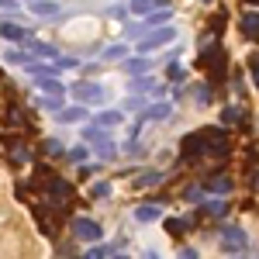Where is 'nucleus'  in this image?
Returning a JSON list of instances; mask_svg holds the SVG:
<instances>
[{
    "label": "nucleus",
    "mask_w": 259,
    "mask_h": 259,
    "mask_svg": "<svg viewBox=\"0 0 259 259\" xmlns=\"http://www.w3.org/2000/svg\"><path fill=\"white\" fill-rule=\"evenodd\" d=\"M197 135H200V149H204L207 156H218L221 159V156L232 152V142H228V135H225L221 128H200Z\"/></svg>",
    "instance_id": "f257e3e1"
},
{
    "label": "nucleus",
    "mask_w": 259,
    "mask_h": 259,
    "mask_svg": "<svg viewBox=\"0 0 259 259\" xmlns=\"http://www.w3.org/2000/svg\"><path fill=\"white\" fill-rule=\"evenodd\" d=\"M197 66L200 69H211V80L214 83L225 80V49H221V45H207V49L200 52Z\"/></svg>",
    "instance_id": "f03ea898"
},
{
    "label": "nucleus",
    "mask_w": 259,
    "mask_h": 259,
    "mask_svg": "<svg viewBox=\"0 0 259 259\" xmlns=\"http://www.w3.org/2000/svg\"><path fill=\"white\" fill-rule=\"evenodd\" d=\"M177 38V31L166 24V28H152L145 38H139V56H145V52H152V49H159V45H166V41Z\"/></svg>",
    "instance_id": "7ed1b4c3"
},
{
    "label": "nucleus",
    "mask_w": 259,
    "mask_h": 259,
    "mask_svg": "<svg viewBox=\"0 0 259 259\" xmlns=\"http://www.w3.org/2000/svg\"><path fill=\"white\" fill-rule=\"evenodd\" d=\"M221 249L225 252H242V249H249V235L242 228H221Z\"/></svg>",
    "instance_id": "20e7f679"
},
{
    "label": "nucleus",
    "mask_w": 259,
    "mask_h": 259,
    "mask_svg": "<svg viewBox=\"0 0 259 259\" xmlns=\"http://www.w3.org/2000/svg\"><path fill=\"white\" fill-rule=\"evenodd\" d=\"M73 235L80 242H100V225L94 218H73Z\"/></svg>",
    "instance_id": "39448f33"
},
{
    "label": "nucleus",
    "mask_w": 259,
    "mask_h": 259,
    "mask_svg": "<svg viewBox=\"0 0 259 259\" xmlns=\"http://www.w3.org/2000/svg\"><path fill=\"white\" fill-rule=\"evenodd\" d=\"M100 97H104V94H100L97 83H76V100H80L83 107H87V104H100Z\"/></svg>",
    "instance_id": "423d86ee"
},
{
    "label": "nucleus",
    "mask_w": 259,
    "mask_h": 259,
    "mask_svg": "<svg viewBox=\"0 0 259 259\" xmlns=\"http://www.w3.org/2000/svg\"><path fill=\"white\" fill-rule=\"evenodd\" d=\"M204 187H207L211 194H232V177H225V173H211V177L204 180Z\"/></svg>",
    "instance_id": "0eeeda50"
},
{
    "label": "nucleus",
    "mask_w": 259,
    "mask_h": 259,
    "mask_svg": "<svg viewBox=\"0 0 259 259\" xmlns=\"http://www.w3.org/2000/svg\"><path fill=\"white\" fill-rule=\"evenodd\" d=\"M135 218H139L142 225L159 221V218H162V207H159V204H139V207H135Z\"/></svg>",
    "instance_id": "6e6552de"
},
{
    "label": "nucleus",
    "mask_w": 259,
    "mask_h": 259,
    "mask_svg": "<svg viewBox=\"0 0 259 259\" xmlns=\"http://www.w3.org/2000/svg\"><path fill=\"white\" fill-rule=\"evenodd\" d=\"M0 38H7V41H24V38H28V31H24L21 24H14V21H4V24H0Z\"/></svg>",
    "instance_id": "1a4fd4ad"
},
{
    "label": "nucleus",
    "mask_w": 259,
    "mask_h": 259,
    "mask_svg": "<svg viewBox=\"0 0 259 259\" xmlns=\"http://www.w3.org/2000/svg\"><path fill=\"white\" fill-rule=\"evenodd\" d=\"M173 114V104H156V107H149V111H142L139 121H162Z\"/></svg>",
    "instance_id": "9d476101"
},
{
    "label": "nucleus",
    "mask_w": 259,
    "mask_h": 259,
    "mask_svg": "<svg viewBox=\"0 0 259 259\" xmlns=\"http://www.w3.org/2000/svg\"><path fill=\"white\" fill-rule=\"evenodd\" d=\"M59 121L62 124H76V121H87V107L76 104V107H62L59 111Z\"/></svg>",
    "instance_id": "9b49d317"
},
{
    "label": "nucleus",
    "mask_w": 259,
    "mask_h": 259,
    "mask_svg": "<svg viewBox=\"0 0 259 259\" xmlns=\"http://www.w3.org/2000/svg\"><path fill=\"white\" fill-rule=\"evenodd\" d=\"M7 124H11V128H28V124H31V118L21 111L18 104H11V107H7Z\"/></svg>",
    "instance_id": "f8f14e48"
},
{
    "label": "nucleus",
    "mask_w": 259,
    "mask_h": 259,
    "mask_svg": "<svg viewBox=\"0 0 259 259\" xmlns=\"http://www.w3.org/2000/svg\"><path fill=\"white\" fill-rule=\"evenodd\" d=\"M242 31H245L249 38H256V41H259V14H256V11H249V14L242 18Z\"/></svg>",
    "instance_id": "ddd939ff"
},
{
    "label": "nucleus",
    "mask_w": 259,
    "mask_h": 259,
    "mask_svg": "<svg viewBox=\"0 0 259 259\" xmlns=\"http://www.w3.org/2000/svg\"><path fill=\"white\" fill-rule=\"evenodd\" d=\"M24 45H28V49H31V52H38V56H45V59H59V56H56V49H52V45H45V41H35V38H31V35H28V38H24Z\"/></svg>",
    "instance_id": "4468645a"
},
{
    "label": "nucleus",
    "mask_w": 259,
    "mask_h": 259,
    "mask_svg": "<svg viewBox=\"0 0 259 259\" xmlns=\"http://www.w3.org/2000/svg\"><path fill=\"white\" fill-rule=\"evenodd\" d=\"M204 149H200V135L194 132V135H187L183 139V159H190V156H200Z\"/></svg>",
    "instance_id": "2eb2a0df"
},
{
    "label": "nucleus",
    "mask_w": 259,
    "mask_h": 259,
    "mask_svg": "<svg viewBox=\"0 0 259 259\" xmlns=\"http://www.w3.org/2000/svg\"><path fill=\"white\" fill-rule=\"evenodd\" d=\"M28 159H31V149H28V145H21V142H11V162L21 166V162H28Z\"/></svg>",
    "instance_id": "dca6fc26"
},
{
    "label": "nucleus",
    "mask_w": 259,
    "mask_h": 259,
    "mask_svg": "<svg viewBox=\"0 0 259 259\" xmlns=\"http://www.w3.org/2000/svg\"><path fill=\"white\" fill-rule=\"evenodd\" d=\"M190 225H194V218H166V232L169 235H183Z\"/></svg>",
    "instance_id": "f3484780"
},
{
    "label": "nucleus",
    "mask_w": 259,
    "mask_h": 259,
    "mask_svg": "<svg viewBox=\"0 0 259 259\" xmlns=\"http://www.w3.org/2000/svg\"><path fill=\"white\" fill-rule=\"evenodd\" d=\"M121 124V111H104L97 114V128H118Z\"/></svg>",
    "instance_id": "a211bd4d"
},
{
    "label": "nucleus",
    "mask_w": 259,
    "mask_h": 259,
    "mask_svg": "<svg viewBox=\"0 0 259 259\" xmlns=\"http://www.w3.org/2000/svg\"><path fill=\"white\" fill-rule=\"evenodd\" d=\"M204 214H211V218H221V214H228V204H225V200H207V204H204Z\"/></svg>",
    "instance_id": "6ab92c4d"
},
{
    "label": "nucleus",
    "mask_w": 259,
    "mask_h": 259,
    "mask_svg": "<svg viewBox=\"0 0 259 259\" xmlns=\"http://www.w3.org/2000/svg\"><path fill=\"white\" fill-rule=\"evenodd\" d=\"M149 66H152V62L142 59V56H139V59H128V62H124V69H128L132 76H139V73H149Z\"/></svg>",
    "instance_id": "aec40b11"
},
{
    "label": "nucleus",
    "mask_w": 259,
    "mask_h": 259,
    "mask_svg": "<svg viewBox=\"0 0 259 259\" xmlns=\"http://www.w3.org/2000/svg\"><path fill=\"white\" fill-rule=\"evenodd\" d=\"M31 11H35V14H41V18H52L59 7H56V4H49V0H35V4H31Z\"/></svg>",
    "instance_id": "412c9836"
},
{
    "label": "nucleus",
    "mask_w": 259,
    "mask_h": 259,
    "mask_svg": "<svg viewBox=\"0 0 259 259\" xmlns=\"http://www.w3.org/2000/svg\"><path fill=\"white\" fill-rule=\"evenodd\" d=\"M38 87L45 90V94H66V90H62V83L52 80V76H38Z\"/></svg>",
    "instance_id": "4be33fe9"
},
{
    "label": "nucleus",
    "mask_w": 259,
    "mask_h": 259,
    "mask_svg": "<svg viewBox=\"0 0 259 259\" xmlns=\"http://www.w3.org/2000/svg\"><path fill=\"white\" fill-rule=\"evenodd\" d=\"M83 139H87V142H97V145L111 142L107 135H104V128H97V124H94V128H83Z\"/></svg>",
    "instance_id": "5701e85b"
},
{
    "label": "nucleus",
    "mask_w": 259,
    "mask_h": 259,
    "mask_svg": "<svg viewBox=\"0 0 259 259\" xmlns=\"http://www.w3.org/2000/svg\"><path fill=\"white\" fill-rule=\"evenodd\" d=\"M52 169H49V166H38V169H35V187H45V190H49V183H52Z\"/></svg>",
    "instance_id": "b1692460"
},
{
    "label": "nucleus",
    "mask_w": 259,
    "mask_h": 259,
    "mask_svg": "<svg viewBox=\"0 0 259 259\" xmlns=\"http://www.w3.org/2000/svg\"><path fill=\"white\" fill-rule=\"evenodd\" d=\"M242 118H245L242 107H225V111H221V121H225V124H239Z\"/></svg>",
    "instance_id": "393cba45"
},
{
    "label": "nucleus",
    "mask_w": 259,
    "mask_h": 259,
    "mask_svg": "<svg viewBox=\"0 0 259 259\" xmlns=\"http://www.w3.org/2000/svg\"><path fill=\"white\" fill-rule=\"evenodd\" d=\"M156 4H159V0H132V11H135L139 18H145V14H149Z\"/></svg>",
    "instance_id": "a878e982"
},
{
    "label": "nucleus",
    "mask_w": 259,
    "mask_h": 259,
    "mask_svg": "<svg viewBox=\"0 0 259 259\" xmlns=\"http://www.w3.org/2000/svg\"><path fill=\"white\" fill-rule=\"evenodd\" d=\"M169 18H173V11L166 7V11H159V14H152L145 24H149V28H159V24H169Z\"/></svg>",
    "instance_id": "bb28decb"
},
{
    "label": "nucleus",
    "mask_w": 259,
    "mask_h": 259,
    "mask_svg": "<svg viewBox=\"0 0 259 259\" xmlns=\"http://www.w3.org/2000/svg\"><path fill=\"white\" fill-rule=\"evenodd\" d=\"M41 152H45V156H62V142L45 139V142H41Z\"/></svg>",
    "instance_id": "cd10ccee"
},
{
    "label": "nucleus",
    "mask_w": 259,
    "mask_h": 259,
    "mask_svg": "<svg viewBox=\"0 0 259 259\" xmlns=\"http://www.w3.org/2000/svg\"><path fill=\"white\" fill-rule=\"evenodd\" d=\"M49 111H62V94H45V100H41Z\"/></svg>",
    "instance_id": "c85d7f7f"
},
{
    "label": "nucleus",
    "mask_w": 259,
    "mask_h": 259,
    "mask_svg": "<svg viewBox=\"0 0 259 259\" xmlns=\"http://www.w3.org/2000/svg\"><path fill=\"white\" fill-rule=\"evenodd\" d=\"M159 173H145V177H139V180H135V187H156V183H159Z\"/></svg>",
    "instance_id": "c756f323"
},
{
    "label": "nucleus",
    "mask_w": 259,
    "mask_h": 259,
    "mask_svg": "<svg viewBox=\"0 0 259 259\" xmlns=\"http://www.w3.org/2000/svg\"><path fill=\"white\" fill-rule=\"evenodd\" d=\"M166 76H169V80H183V76H187V69H183V66H180V62H173V66H169V69H166Z\"/></svg>",
    "instance_id": "7c9ffc66"
},
{
    "label": "nucleus",
    "mask_w": 259,
    "mask_h": 259,
    "mask_svg": "<svg viewBox=\"0 0 259 259\" xmlns=\"http://www.w3.org/2000/svg\"><path fill=\"white\" fill-rule=\"evenodd\" d=\"M124 56V45H107V52H104V59H121Z\"/></svg>",
    "instance_id": "2f4dec72"
},
{
    "label": "nucleus",
    "mask_w": 259,
    "mask_h": 259,
    "mask_svg": "<svg viewBox=\"0 0 259 259\" xmlns=\"http://www.w3.org/2000/svg\"><path fill=\"white\" fill-rule=\"evenodd\" d=\"M194 94H197V104H211V87H197Z\"/></svg>",
    "instance_id": "473e14b6"
},
{
    "label": "nucleus",
    "mask_w": 259,
    "mask_h": 259,
    "mask_svg": "<svg viewBox=\"0 0 259 259\" xmlns=\"http://www.w3.org/2000/svg\"><path fill=\"white\" fill-rule=\"evenodd\" d=\"M87 156H90V149H83V145L69 152V159H73V162H87Z\"/></svg>",
    "instance_id": "72a5a7b5"
},
{
    "label": "nucleus",
    "mask_w": 259,
    "mask_h": 259,
    "mask_svg": "<svg viewBox=\"0 0 259 259\" xmlns=\"http://www.w3.org/2000/svg\"><path fill=\"white\" fill-rule=\"evenodd\" d=\"M97 152L104 156V159H111V156H114V142H104V145H97Z\"/></svg>",
    "instance_id": "f704fd0d"
},
{
    "label": "nucleus",
    "mask_w": 259,
    "mask_h": 259,
    "mask_svg": "<svg viewBox=\"0 0 259 259\" xmlns=\"http://www.w3.org/2000/svg\"><path fill=\"white\" fill-rule=\"evenodd\" d=\"M4 59H7V62H21V66H28V62H31L28 56H21V52H7Z\"/></svg>",
    "instance_id": "c9c22d12"
},
{
    "label": "nucleus",
    "mask_w": 259,
    "mask_h": 259,
    "mask_svg": "<svg viewBox=\"0 0 259 259\" xmlns=\"http://www.w3.org/2000/svg\"><path fill=\"white\" fill-rule=\"evenodd\" d=\"M90 194H94V197H107V194H111V187H107V183H97V187H94V190H90Z\"/></svg>",
    "instance_id": "e433bc0d"
},
{
    "label": "nucleus",
    "mask_w": 259,
    "mask_h": 259,
    "mask_svg": "<svg viewBox=\"0 0 259 259\" xmlns=\"http://www.w3.org/2000/svg\"><path fill=\"white\" fill-rule=\"evenodd\" d=\"M249 69H252V76H256V87H259V56L249 59Z\"/></svg>",
    "instance_id": "4c0bfd02"
},
{
    "label": "nucleus",
    "mask_w": 259,
    "mask_h": 259,
    "mask_svg": "<svg viewBox=\"0 0 259 259\" xmlns=\"http://www.w3.org/2000/svg\"><path fill=\"white\" fill-rule=\"evenodd\" d=\"M180 259H197V249H180Z\"/></svg>",
    "instance_id": "58836bf2"
},
{
    "label": "nucleus",
    "mask_w": 259,
    "mask_h": 259,
    "mask_svg": "<svg viewBox=\"0 0 259 259\" xmlns=\"http://www.w3.org/2000/svg\"><path fill=\"white\" fill-rule=\"evenodd\" d=\"M83 259H104V249H90V252H87Z\"/></svg>",
    "instance_id": "ea45409f"
},
{
    "label": "nucleus",
    "mask_w": 259,
    "mask_h": 259,
    "mask_svg": "<svg viewBox=\"0 0 259 259\" xmlns=\"http://www.w3.org/2000/svg\"><path fill=\"white\" fill-rule=\"evenodd\" d=\"M0 11H14V0H0Z\"/></svg>",
    "instance_id": "a19ab883"
},
{
    "label": "nucleus",
    "mask_w": 259,
    "mask_h": 259,
    "mask_svg": "<svg viewBox=\"0 0 259 259\" xmlns=\"http://www.w3.org/2000/svg\"><path fill=\"white\" fill-rule=\"evenodd\" d=\"M142 259H159V256H156V252H145V256H142Z\"/></svg>",
    "instance_id": "79ce46f5"
},
{
    "label": "nucleus",
    "mask_w": 259,
    "mask_h": 259,
    "mask_svg": "<svg viewBox=\"0 0 259 259\" xmlns=\"http://www.w3.org/2000/svg\"><path fill=\"white\" fill-rule=\"evenodd\" d=\"M114 259H128V256H114Z\"/></svg>",
    "instance_id": "37998d69"
},
{
    "label": "nucleus",
    "mask_w": 259,
    "mask_h": 259,
    "mask_svg": "<svg viewBox=\"0 0 259 259\" xmlns=\"http://www.w3.org/2000/svg\"><path fill=\"white\" fill-rule=\"evenodd\" d=\"M200 4H211V0H200Z\"/></svg>",
    "instance_id": "c03bdc74"
},
{
    "label": "nucleus",
    "mask_w": 259,
    "mask_h": 259,
    "mask_svg": "<svg viewBox=\"0 0 259 259\" xmlns=\"http://www.w3.org/2000/svg\"><path fill=\"white\" fill-rule=\"evenodd\" d=\"M249 4H259V0H249Z\"/></svg>",
    "instance_id": "a18cd8bd"
},
{
    "label": "nucleus",
    "mask_w": 259,
    "mask_h": 259,
    "mask_svg": "<svg viewBox=\"0 0 259 259\" xmlns=\"http://www.w3.org/2000/svg\"><path fill=\"white\" fill-rule=\"evenodd\" d=\"M31 4H35V0H31Z\"/></svg>",
    "instance_id": "49530a36"
},
{
    "label": "nucleus",
    "mask_w": 259,
    "mask_h": 259,
    "mask_svg": "<svg viewBox=\"0 0 259 259\" xmlns=\"http://www.w3.org/2000/svg\"><path fill=\"white\" fill-rule=\"evenodd\" d=\"M159 4H162V0H159Z\"/></svg>",
    "instance_id": "de8ad7c7"
}]
</instances>
